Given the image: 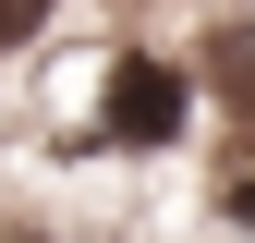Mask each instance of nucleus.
Listing matches in <instances>:
<instances>
[{"label": "nucleus", "instance_id": "nucleus-3", "mask_svg": "<svg viewBox=\"0 0 255 243\" xmlns=\"http://www.w3.org/2000/svg\"><path fill=\"white\" fill-rule=\"evenodd\" d=\"M37 24H49V0H0V49H12V37H37Z\"/></svg>", "mask_w": 255, "mask_h": 243}, {"label": "nucleus", "instance_id": "nucleus-4", "mask_svg": "<svg viewBox=\"0 0 255 243\" xmlns=\"http://www.w3.org/2000/svg\"><path fill=\"white\" fill-rule=\"evenodd\" d=\"M219 207H231V219H243V231H255V158H243V170H231V182H219Z\"/></svg>", "mask_w": 255, "mask_h": 243}, {"label": "nucleus", "instance_id": "nucleus-2", "mask_svg": "<svg viewBox=\"0 0 255 243\" xmlns=\"http://www.w3.org/2000/svg\"><path fill=\"white\" fill-rule=\"evenodd\" d=\"M207 73H219V98H231V110H255V24L207 49Z\"/></svg>", "mask_w": 255, "mask_h": 243}, {"label": "nucleus", "instance_id": "nucleus-1", "mask_svg": "<svg viewBox=\"0 0 255 243\" xmlns=\"http://www.w3.org/2000/svg\"><path fill=\"white\" fill-rule=\"evenodd\" d=\"M182 110H195V98H182L170 61H110V134H122V146H170Z\"/></svg>", "mask_w": 255, "mask_h": 243}]
</instances>
